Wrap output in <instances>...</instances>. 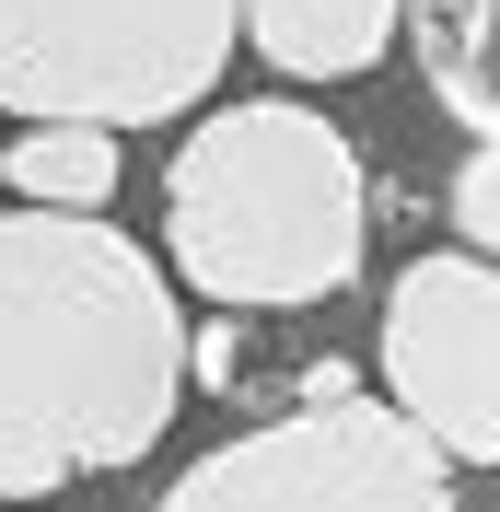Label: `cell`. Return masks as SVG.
<instances>
[{"instance_id": "cell-7", "label": "cell", "mask_w": 500, "mask_h": 512, "mask_svg": "<svg viewBox=\"0 0 500 512\" xmlns=\"http://www.w3.org/2000/svg\"><path fill=\"white\" fill-rule=\"evenodd\" d=\"M419 70L466 140H500V0H419Z\"/></svg>"}, {"instance_id": "cell-3", "label": "cell", "mask_w": 500, "mask_h": 512, "mask_svg": "<svg viewBox=\"0 0 500 512\" xmlns=\"http://www.w3.org/2000/svg\"><path fill=\"white\" fill-rule=\"evenodd\" d=\"M245 47V0H0V117L163 128Z\"/></svg>"}, {"instance_id": "cell-2", "label": "cell", "mask_w": 500, "mask_h": 512, "mask_svg": "<svg viewBox=\"0 0 500 512\" xmlns=\"http://www.w3.org/2000/svg\"><path fill=\"white\" fill-rule=\"evenodd\" d=\"M361 233H373V175L349 152L338 117L268 94L198 117L163 163V245L175 280L210 303H326L361 280Z\"/></svg>"}, {"instance_id": "cell-4", "label": "cell", "mask_w": 500, "mask_h": 512, "mask_svg": "<svg viewBox=\"0 0 500 512\" xmlns=\"http://www.w3.org/2000/svg\"><path fill=\"white\" fill-rule=\"evenodd\" d=\"M152 512H454V454L396 396H303L198 454Z\"/></svg>"}, {"instance_id": "cell-1", "label": "cell", "mask_w": 500, "mask_h": 512, "mask_svg": "<svg viewBox=\"0 0 500 512\" xmlns=\"http://www.w3.org/2000/svg\"><path fill=\"white\" fill-rule=\"evenodd\" d=\"M187 396L175 280L105 210H0V501L140 466Z\"/></svg>"}, {"instance_id": "cell-5", "label": "cell", "mask_w": 500, "mask_h": 512, "mask_svg": "<svg viewBox=\"0 0 500 512\" xmlns=\"http://www.w3.org/2000/svg\"><path fill=\"white\" fill-rule=\"evenodd\" d=\"M384 396L454 466H500V256H407L384 291Z\"/></svg>"}, {"instance_id": "cell-8", "label": "cell", "mask_w": 500, "mask_h": 512, "mask_svg": "<svg viewBox=\"0 0 500 512\" xmlns=\"http://www.w3.org/2000/svg\"><path fill=\"white\" fill-rule=\"evenodd\" d=\"M0 163L24 210H117V128H24Z\"/></svg>"}, {"instance_id": "cell-9", "label": "cell", "mask_w": 500, "mask_h": 512, "mask_svg": "<svg viewBox=\"0 0 500 512\" xmlns=\"http://www.w3.org/2000/svg\"><path fill=\"white\" fill-rule=\"evenodd\" d=\"M454 233H466V256H500V140H477L466 163H454Z\"/></svg>"}, {"instance_id": "cell-6", "label": "cell", "mask_w": 500, "mask_h": 512, "mask_svg": "<svg viewBox=\"0 0 500 512\" xmlns=\"http://www.w3.org/2000/svg\"><path fill=\"white\" fill-rule=\"evenodd\" d=\"M407 24V0H245V47L291 82H349L384 59V35Z\"/></svg>"}]
</instances>
